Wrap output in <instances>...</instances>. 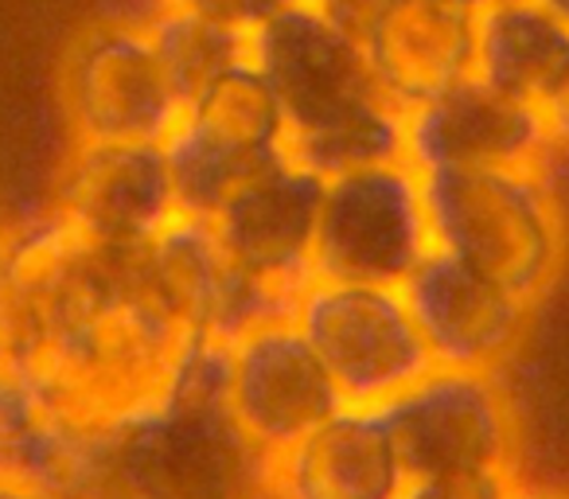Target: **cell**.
Instances as JSON below:
<instances>
[{
    "instance_id": "1",
    "label": "cell",
    "mask_w": 569,
    "mask_h": 499,
    "mask_svg": "<svg viewBox=\"0 0 569 499\" xmlns=\"http://www.w3.org/2000/svg\"><path fill=\"white\" fill-rule=\"evenodd\" d=\"M191 340L196 332L133 286L126 250L106 286L32 340L24 398L82 465L87 452L168 402Z\"/></svg>"
},
{
    "instance_id": "2",
    "label": "cell",
    "mask_w": 569,
    "mask_h": 499,
    "mask_svg": "<svg viewBox=\"0 0 569 499\" xmlns=\"http://www.w3.org/2000/svg\"><path fill=\"white\" fill-rule=\"evenodd\" d=\"M284 118V157L332 180L406 160L402 113L375 82L356 32L317 0H284L246 40Z\"/></svg>"
},
{
    "instance_id": "3",
    "label": "cell",
    "mask_w": 569,
    "mask_h": 499,
    "mask_svg": "<svg viewBox=\"0 0 569 499\" xmlns=\"http://www.w3.org/2000/svg\"><path fill=\"white\" fill-rule=\"evenodd\" d=\"M63 499H281L273 457L222 402V343L196 336L168 402L87 452Z\"/></svg>"
},
{
    "instance_id": "4",
    "label": "cell",
    "mask_w": 569,
    "mask_h": 499,
    "mask_svg": "<svg viewBox=\"0 0 569 499\" xmlns=\"http://www.w3.org/2000/svg\"><path fill=\"white\" fill-rule=\"evenodd\" d=\"M433 250L503 281L530 305L561 266V214L546 168L418 172Z\"/></svg>"
},
{
    "instance_id": "5",
    "label": "cell",
    "mask_w": 569,
    "mask_h": 499,
    "mask_svg": "<svg viewBox=\"0 0 569 499\" xmlns=\"http://www.w3.org/2000/svg\"><path fill=\"white\" fill-rule=\"evenodd\" d=\"M293 320L328 367L343 406H387L433 367L402 286L309 278Z\"/></svg>"
},
{
    "instance_id": "6",
    "label": "cell",
    "mask_w": 569,
    "mask_h": 499,
    "mask_svg": "<svg viewBox=\"0 0 569 499\" xmlns=\"http://www.w3.org/2000/svg\"><path fill=\"white\" fill-rule=\"evenodd\" d=\"M160 144L176 207L211 219L246 176L284 157V118L266 74L246 56L183 102L172 133Z\"/></svg>"
},
{
    "instance_id": "7",
    "label": "cell",
    "mask_w": 569,
    "mask_h": 499,
    "mask_svg": "<svg viewBox=\"0 0 569 499\" xmlns=\"http://www.w3.org/2000/svg\"><path fill=\"white\" fill-rule=\"evenodd\" d=\"M429 250L421 176L406 160L325 180L312 278L402 286Z\"/></svg>"
},
{
    "instance_id": "8",
    "label": "cell",
    "mask_w": 569,
    "mask_h": 499,
    "mask_svg": "<svg viewBox=\"0 0 569 499\" xmlns=\"http://www.w3.org/2000/svg\"><path fill=\"white\" fill-rule=\"evenodd\" d=\"M129 278L188 332L227 343L261 320L289 317L297 293L242 273L222 250L211 219L176 211L144 246L129 250Z\"/></svg>"
},
{
    "instance_id": "9",
    "label": "cell",
    "mask_w": 569,
    "mask_h": 499,
    "mask_svg": "<svg viewBox=\"0 0 569 499\" xmlns=\"http://www.w3.org/2000/svg\"><path fill=\"white\" fill-rule=\"evenodd\" d=\"M63 106L74 141H152L183 110L157 43L141 20H106L79 36L63 67Z\"/></svg>"
},
{
    "instance_id": "10",
    "label": "cell",
    "mask_w": 569,
    "mask_h": 499,
    "mask_svg": "<svg viewBox=\"0 0 569 499\" xmlns=\"http://www.w3.org/2000/svg\"><path fill=\"white\" fill-rule=\"evenodd\" d=\"M222 402L261 452L281 457L332 418L343 398L289 312L222 343Z\"/></svg>"
},
{
    "instance_id": "11",
    "label": "cell",
    "mask_w": 569,
    "mask_h": 499,
    "mask_svg": "<svg viewBox=\"0 0 569 499\" xmlns=\"http://www.w3.org/2000/svg\"><path fill=\"white\" fill-rule=\"evenodd\" d=\"M382 410L410 480L515 468V413L496 371L429 367Z\"/></svg>"
},
{
    "instance_id": "12",
    "label": "cell",
    "mask_w": 569,
    "mask_h": 499,
    "mask_svg": "<svg viewBox=\"0 0 569 499\" xmlns=\"http://www.w3.org/2000/svg\"><path fill=\"white\" fill-rule=\"evenodd\" d=\"M356 32L375 82L398 113L476 74V12L452 0H328Z\"/></svg>"
},
{
    "instance_id": "13",
    "label": "cell",
    "mask_w": 569,
    "mask_h": 499,
    "mask_svg": "<svg viewBox=\"0 0 569 499\" xmlns=\"http://www.w3.org/2000/svg\"><path fill=\"white\" fill-rule=\"evenodd\" d=\"M402 144L413 172L546 168L553 152L542 106L503 94L476 74L402 113Z\"/></svg>"
},
{
    "instance_id": "14",
    "label": "cell",
    "mask_w": 569,
    "mask_h": 499,
    "mask_svg": "<svg viewBox=\"0 0 569 499\" xmlns=\"http://www.w3.org/2000/svg\"><path fill=\"white\" fill-rule=\"evenodd\" d=\"M51 211L106 250L144 246L180 211L164 144L74 141Z\"/></svg>"
},
{
    "instance_id": "15",
    "label": "cell",
    "mask_w": 569,
    "mask_h": 499,
    "mask_svg": "<svg viewBox=\"0 0 569 499\" xmlns=\"http://www.w3.org/2000/svg\"><path fill=\"white\" fill-rule=\"evenodd\" d=\"M320 199L325 176L281 157L246 176L214 207L211 227L242 273L281 293H301V286L312 278Z\"/></svg>"
},
{
    "instance_id": "16",
    "label": "cell",
    "mask_w": 569,
    "mask_h": 499,
    "mask_svg": "<svg viewBox=\"0 0 569 499\" xmlns=\"http://www.w3.org/2000/svg\"><path fill=\"white\" fill-rule=\"evenodd\" d=\"M402 293L433 367L499 371V363L519 348L535 309L503 281L445 250L421 258L418 270L402 281Z\"/></svg>"
},
{
    "instance_id": "17",
    "label": "cell",
    "mask_w": 569,
    "mask_h": 499,
    "mask_svg": "<svg viewBox=\"0 0 569 499\" xmlns=\"http://www.w3.org/2000/svg\"><path fill=\"white\" fill-rule=\"evenodd\" d=\"M273 465L281 499H402L410 488L382 406H340Z\"/></svg>"
},
{
    "instance_id": "18",
    "label": "cell",
    "mask_w": 569,
    "mask_h": 499,
    "mask_svg": "<svg viewBox=\"0 0 569 499\" xmlns=\"http://www.w3.org/2000/svg\"><path fill=\"white\" fill-rule=\"evenodd\" d=\"M569 71V24L538 0H491L476 12V79L546 106Z\"/></svg>"
},
{
    "instance_id": "19",
    "label": "cell",
    "mask_w": 569,
    "mask_h": 499,
    "mask_svg": "<svg viewBox=\"0 0 569 499\" xmlns=\"http://www.w3.org/2000/svg\"><path fill=\"white\" fill-rule=\"evenodd\" d=\"M141 24L149 28L152 43H157L160 59H164L183 102L203 82H211L219 71H227L230 63L246 59V36L230 32V28L214 24V20L199 17L191 9H180V4H160Z\"/></svg>"
},
{
    "instance_id": "20",
    "label": "cell",
    "mask_w": 569,
    "mask_h": 499,
    "mask_svg": "<svg viewBox=\"0 0 569 499\" xmlns=\"http://www.w3.org/2000/svg\"><path fill=\"white\" fill-rule=\"evenodd\" d=\"M522 480L515 468H488V472L426 476L410 480L402 499H519Z\"/></svg>"
},
{
    "instance_id": "21",
    "label": "cell",
    "mask_w": 569,
    "mask_h": 499,
    "mask_svg": "<svg viewBox=\"0 0 569 499\" xmlns=\"http://www.w3.org/2000/svg\"><path fill=\"white\" fill-rule=\"evenodd\" d=\"M164 4L191 9V12H199V17L214 20V24L230 28V32L250 40V32H258V28L281 9L284 0H164Z\"/></svg>"
},
{
    "instance_id": "22",
    "label": "cell",
    "mask_w": 569,
    "mask_h": 499,
    "mask_svg": "<svg viewBox=\"0 0 569 499\" xmlns=\"http://www.w3.org/2000/svg\"><path fill=\"white\" fill-rule=\"evenodd\" d=\"M542 113H546V126H550V137H553V152L558 149L569 152V71H566V79L558 82V90L546 98Z\"/></svg>"
},
{
    "instance_id": "23",
    "label": "cell",
    "mask_w": 569,
    "mask_h": 499,
    "mask_svg": "<svg viewBox=\"0 0 569 499\" xmlns=\"http://www.w3.org/2000/svg\"><path fill=\"white\" fill-rule=\"evenodd\" d=\"M0 499H59L56 491L24 480H0Z\"/></svg>"
},
{
    "instance_id": "24",
    "label": "cell",
    "mask_w": 569,
    "mask_h": 499,
    "mask_svg": "<svg viewBox=\"0 0 569 499\" xmlns=\"http://www.w3.org/2000/svg\"><path fill=\"white\" fill-rule=\"evenodd\" d=\"M538 4H542V9H550L561 24H569V0H538Z\"/></svg>"
},
{
    "instance_id": "25",
    "label": "cell",
    "mask_w": 569,
    "mask_h": 499,
    "mask_svg": "<svg viewBox=\"0 0 569 499\" xmlns=\"http://www.w3.org/2000/svg\"><path fill=\"white\" fill-rule=\"evenodd\" d=\"M519 499H569V491H550V488L535 491V488H522Z\"/></svg>"
},
{
    "instance_id": "26",
    "label": "cell",
    "mask_w": 569,
    "mask_h": 499,
    "mask_svg": "<svg viewBox=\"0 0 569 499\" xmlns=\"http://www.w3.org/2000/svg\"><path fill=\"white\" fill-rule=\"evenodd\" d=\"M452 4H465V9H472V12H480V9H488L491 0H452Z\"/></svg>"
},
{
    "instance_id": "27",
    "label": "cell",
    "mask_w": 569,
    "mask_h": 499,
    "mask_svg": "<svg viewBox=\"0 0 569 499\" xmlns=\"http://www.w3.org/2000/svg\"><path fill=\"white\" fill-rule=\"evenodd\" d=\"M144 4H149V12H144V17H152V12H157L160 4H164V0H144Z\"/></svg>"
},
{
    "instance_id": "28",
    "label": "cell",
    "mask_w": 569,
    "mask_h": 499,
    "mask_svg": "<svg viewBox=\"0 0 569 499\" xmlns=\"http://www.w3.org/2000/svg\"><path fill=\"white\" fill-rule=\"evenodd\" d=\"M317 4H328V0H317Z\"/></svg>"
}]
</instances>
